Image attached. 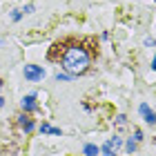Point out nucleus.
Instances as JSON below:
<instances>
[{
	"instance_id": "obj_7",
	"label": "nucleus",
	"mask_w": 156,
	"mask_h": 156,
	"mask_svg": "<svg viewBox=\"0 0 156 156\" xmlns=\"http://www.w3.org/2000/svg\"><path fill=\"white\" fill-rule=\"evenodd\" d=\"M20 125L25 127V132H31V129H34V123H31L27 116H20Z\"/></svg>"
},
{
	"instance_id": "obj_2",
	"label": "nucleus",
	"mask_w": 156,
	"mask_h": 156,
	"mask_svg": "<svg viewBox=\"0 0 156 156\" xmlns=\"http://www.w3.org/2000/svg\"><path fill=\"white\" fill-rule=\"evenodd\" d=\"M42 76H45L42 67H38V65H27L25 67V78L27 80H40Z\"/></svg>"
},
{
	"instance_id": "obj_9",
	"label": "nucleus",
	"mask_w": 156,
	"mask_h": 156,
	"mask_svg": "<svg viewBox=\"0 0 156 156\" xmlns=\"http://www.w3.org/2000/svg\"><path fill=\"white\" fill-rule=\"evenodd\" d=\"M134 150H136V143H134V140H129V143H127V152H129V154H132Z\"/></svg>"
},
{
	"instance_id": "obj_12",
	"label": "nucleus",
	"mask_w": 156,
	"mask_h": 156,
	"mask_svg": "<svg viewBox=\"0 0 156 156\" xmlns=\"http://www.w3.org/2000/svg\"><path fill=\"white\" fill-rule=\"evenodd\" d=\"M0 89H2V83H0Z\"/></svg>"
},
{
	"instance_id": "obj_11",
	"label": "nucleus",
	"mask_w": 156,
	"mask_h": 156,
	"mask_svg": "<svg viewBox=\"0 0 156 156\" xmlns=\"http://www.w3.org/2000/svg\"><path fill=\"white\" fill-rule=\"evenodd\" d=\"M2 105H5V101H2V98H0V109H2Z\"/></svg>"
},
{
	"instance_id": "obj_3",
	"label": "nucleus",
	"mask_w": 156,
	"mask_h": 156,
	"mask_svg": "<svg viewBox=\"0 0 156 156\" xmlns=\"http://www.w3.org/2000/svg\"><path fill=\"white\" fill-rule=\"evenodd\" d=\"M118 145H120V138H116V136H114V140H107V143L103 145V156H114Z\"/></svg>"
},
{
	"instance_id": "obj_1",
	"label": "nucleus",
	"mask_w": 156,
	"mask_h": 156,
	"mask_svg": "<svg viewBox=\"0 0 156 156\" xmlns=\"http://www.w3.org/2000/svg\"><path fill=\"white\" fill-rule=\"evenodd\" d=\"M56 49L60 51V65L67 69L69 74H85L89 67V51L85 49L83 45H60V42H56L54 45Z\"/></svg>"
},
{
	"instance_id": "obj_4",
	"label": "nucleus",
	"mask_w": 156,
	"mask_h": 156,
	"mask_svg": "<svg viewBox=\"0 0 156 156\" xmlns=\"http://www.w3.org/2000/svg\"><path fill=\"white\" fill-rule=\"evenodd\" d=\"M140 114H143V118H145V120H147L150 125H154V123H156V114H154V112H152L150 107H147L145 103L140 105Z\"/></svg>"
},
{
	"instance_id": "obj_10",
	"label": "nucleus",
	"mask_w": 156,
	"mask_h": 156,
	"mask_svg": "<svg viewBox=\"0 0 156 156\" xmlns=\"http://www.w3.org/2000/svg\"><path fill=\"white\" fill-rule=\"evenodd\" d=\"M152 69H156V56H154V62H152Z\"/></svg>"
},
{
	"instance_id": "obj_8",
	"label": "nucleus",
	"mask_w": 156,
	"mask_h": 156,
	"mask_svg": "<svg viewBox=\"0 0 156 156\" xmlns=\"http://www.w3.org/2000/svg\"><path fill=\"white\" fill-rule=\"evenodd\" d=\"M98 150H96V145H85V156H96Z\"/></svg>"
},
{
	"instance_id": "obj_6",
	"label": "nucleus",
	"mask_w": 156,
	"mask_h": 156,
	"mask_svg": "<svg viewBox=\"0 0 156 156\" xmlns=\"http://www.w3.org/2000/svg\"><path fill=\"white\" fill-rule=\"evenodd\" d=\"M42 134H54V136H60V129H58V127H51V125H42Z\"/></svg>"
},
{
	"instance_id": "obj_5",
	"label": "nucleus",
	"mask_w": 156,
	"mask_h": 156,
	"mask_svg": "<svg viewBox=\"0 0 156 156\" xmlns=\"http://www.w3.org/2000/svg\"><path fill=\"white\" fill-rule=\"evenodd\" d=\"M34 101H36V96H25L23 98V109L25 112H34V109H36V103H34Z\"/></svg>"
}]
</instances>
